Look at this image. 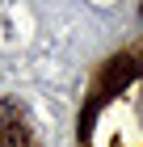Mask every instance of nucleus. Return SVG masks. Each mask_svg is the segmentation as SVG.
<instances>
[{
    "label": "nucleus",
    "instance_id": "3",
    "mask_svg": "<svg viewBox=\"0 0 143 147\" xmlns=\"http://www.w3.org/2000/svg\"><path fill=\"white\" fill-rule=\"evenodd\" d=\"M4 126H17V105H13V101L0 105V130H4Z\"/></svg>",
    "mask_w": 143,
    "mask_h": 147
},
{
    "label": "nucleus",
    "instance_id": "1",
    "mask_svg": "<svg viewBox=\"0 0 143 147\" xmlns=\"http://www.w3.org/2000/svg\"><path fill=\"white\" fill-rule=\"evenodd\" d=\"M135 71H139V63H135L131 55H118V59H110L105 63V80H101V88L105 92H118V88H126L135 80Z\"/></svg>",
    "mask_w": 143,
    "mask_h": 147
},
{
    "label": "nucleus",
    "instance_id": "4",
    "mask_svg": "<svg viewBox=\"0 0 143 147\" xmlns=\"http://www.w3.org/2000/svg\"><path fill=\"white\" fill-rule=\"evenodd\" d=\"M139 17H143V9H139Z\"/></svg>",
    "mask_w": 143,
    "mask_h": 147
},
{
    "label": "nucleus",
    "instance_id": "2",
    "mask_svg": "<svg viewBox=\"0 0 143 147\" xmlns=\"http://www.w3.org/2000/svg\"><path fill=\"white\" fill-rule=\"evenodd\" d=\"M0 147H30V135H25V126H4L0 130Z\"/></svg>",
    "mask_w": 143,
    "mask_h": 147
}]
</instances>
